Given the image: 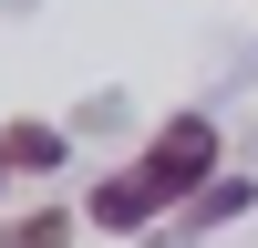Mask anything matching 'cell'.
<instances>
[{
	"mask_svg": "<svg viewBox=\"0 0 258 248\" xmlns=\"http://www.w3.org/2000/svg\"><path fill=\"white\" fill-rule=\"evenodd\" d=\"M207 165H217V124H207V114H176L155 145H145V165H124V176L93 186V217L103 227H145V217H165L176 197H197Z\"/></svg>",
	"mask_w": 258,
	"mask_h": 248,
	"instance_id": "1",
	"label": "cell"
},
{
	"mask_svg": "<svg viewBox=\"0 0 258 248\" xmlns=\"http://www.w3.org/2000/svg\"><path fill=\"white\" fill-rule=\"evenodd\" d=\"M11 165L52 176V165H62V135H52V124H11Z\"/></svg>",
	"mask_w": 258,
	"mask_h": 248,
	"instance_id": "2",
	"label": "cell"
},
{
	"mask_svg": "<svg viewBox=\"0 0 258 248\" xmlns=\"http://www.w3.org/2000/svg\"><path fill=\"white\" fill-rule=\"evenodd\" d=\"M62 238H73V217H21L11 227V248H62Z\"/></svg>",
	"mask_w": 258,
	"mask_h": 248,
	"instance_id": "3",
	"label": "cell"
},
{
	"mask_svg": "<svg viewBox=\"0 0 258 248\" xmlns=\"http://www.w3.org/2000/svg\"><path fill=\"white\" fill-rule=\"evenodd\" d=\"M238 207H248V186H238V176H227V186H197V217H238Z\"/></svg>",
	"mask_w": 258,
	"mask_h": 248,
	"instance_id": "4",
	"label": "cell"
},
{
	"mask_svg": "<svg viewBox=\"0 0 258 248\" xmlns=\"http://www.w3.org/2000/svg\"><path fill=\"white\" fill-rule=\"evenodd\" d=\"M0 165H11V135H0Z\"/></svg>",
	"mask_w": 258,
	"mask_h": 248,
	"instance_id": "5",
	"label": "cell"
}]
</instances>
